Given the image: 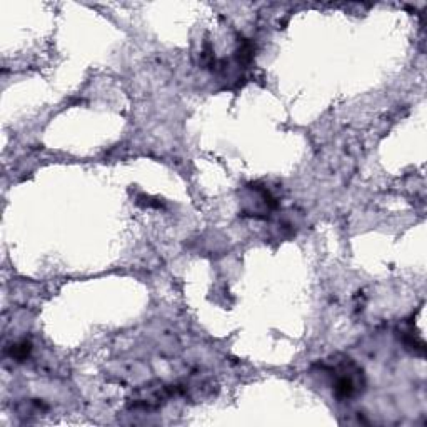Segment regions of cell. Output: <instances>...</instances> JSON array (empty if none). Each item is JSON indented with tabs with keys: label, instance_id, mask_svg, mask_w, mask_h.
Listing matches in <instances>:
<instances>
[{
	"label": "cell",
	"instance_id": "cell-1",
	"mask_svg": "<svg viewBox=\"0 0 427 427\" xmlns=\"http://www.w3.org/2000/svg\"><path fill=\"white\" fill-rule=\"evenodd\" d=\"M329 373L332 376L334 394L339 399H352L362 393L364 376H362L361 367H357L352 359L347 357L334 362V366L329 367Z\"/></svg>",
	"mask_w": 427,
	"mask_h": 427
},
{
	"label": "cell",
	"instance_id": "cell-2",
	"mask_svg": "<svg viewBox=\"0 0 427 427\" xmlns=\"http://www.w3.org/2000/svg\"><path fill=\"white\" fill-rule=\"evenodd\" d=\"M30 344L29 342H19V344H15L14 347H12V357H15V359H23V357H27L29 356V352H30Z\"/></svg>",
	"mask_w": 427,
	"mask_h": 427
}]
</instances>
